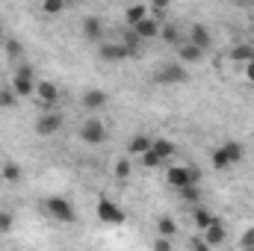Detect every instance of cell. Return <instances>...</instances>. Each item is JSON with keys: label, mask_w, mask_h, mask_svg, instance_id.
Listing matches in <instances>:
<instances>
[{"label": "cell", "mask_w": 254, "mask_h": 251, "mask_svg": "<svg viewBox=\"0 0 254 251\" xmlns=\"http://www.w3.org/2000/svg\"><path fill=\"white\" fill-rule=\"evenodd\" d=\"M98 219L107 222V225H125V210L119 204H113L110 198H98V207H95Z\"/></svg>", "instance_id": "5"}, {"label": "cell", "mask_w": 254, "mask_h": 251, "mask_svg": "<svg viewBox=\"0 0 254 251\" xmlns=\"http://www.w3.org/2000/svg\"><path fill=\"white\" fill-rule=\"evenodd\" d=\"M190 74L184 71V65L181 63H166L160 65V71L154 74V83H163V86H172V83H184Z\"/></svg>", "instance_id": "6"}, {"label": "cell", "mask_w": 254, "mask_h": 251, "mask_svg": "<svg viewBox=\"0 0 254 251\" xmlns=\"http://www.w3.org/2000/svg\"><path fill=\"white\" fill-rule=\"evenodd\" d=\"M116 178H119V181H127V178H130V163H127V157H122V160L116 163Z\"/></svg>", "instance_id": "31"}, {"label": "cell", "mask_w": 254, "mask_h": 251, "mask_svg": "<svg viewBox=\"0 0 254 251\" xmlns=\"http://www.w3.org/2000/svg\"><path fill=\"white\" fill-rule=\"evenodd\" d=\"M246 77H249V80L254 83V60H252L249 65H246Z\"/></svg>", "instance_id": "37"}, {"label": "cell", "mask_w": 254, "mask_h": 251, "mask_svg": "<svg viewBox=\"0 0 254 251\" xmlns=\"http://www.w3.org/2000/svg\"><path fill=\"white\" fill-rule=\"evenodd\" d=\"M252 30H254V27H252Z\"/></svg>", "instance_id": "39"}, {"label": "cell", "mask_w": 254, "mask_h": 251, "mask_svg": "<svg viewBox=\"0 0 254 251\" xmlns=\"http://www.w3.org/2000/svg\"><path fill=\"white\" fill-rule=\"evenodd\" d=\"M151 151L166 163L169 157H175V154H178V145H175L172 139H163V136H160V139H151Z\"/></svg>", "instance_id": "15"}, {"label": "cell", "mask_w": 254, "mask_h": 251, "mask_svg": "<svg viewBox=\"0 0 254 251\" xmlns=\"http://www.w3.org/2000/svg\"><path fill=\"white\" fill-rule=\"evenodd\" d=\"M0 36H3V24H0Z\"/></svg>", "instance_id": "38"}, {"label": "cell", "mask_w": 254, "mask_h": 251, "mask_svg": "<svg viewBox=\"0 0 254 251\" xmlns=\"http://www.w3.org/2000/svg\"><path fill=\"white\" fill-rule=\"evenodd\" d=\"M0 178H3L6 184H18V181H21V166H18V163H3Z\"/></svg>", "instance_id": "21"}, {"label": "cell", "mask_w": 254, "mask_h": 251, "mask_svg": "<svg viewBox=\"0 0 254 251\" xmlns=\"http://www.w3.org/2000/svg\"><path fill=\"white\" fill-rule=\"evenodd\" d=\"M122 45L127 48V54L133 57V54H139V45H142V39H139L133 30H125V36H122Z\"/></svg>", "instance_id": "24"}, {"label": "cell", "mask_w": 254, "mask_h": 251, "mask_svg": "<svg viewBox=\"0 0 254 251\" xmlns=\"http://www.w3.org/2000/svg\"><path fill=\"white\" fill-rule=\"evenodd\" d=\"M12 92L18 98H33L36 95V83H33V68L30 65H21L12 77Z\"/></svg>", "instance_id": "3"}, {"label": "cell", "mask_w": 254, "mask_h": 251, "mask_svg": "<svg viewBox=\"0 0 254 251\" xmlns=\"http://www.w3.org/2000/svg\"><path fill=\"white\" fill-rule=\"evenodd\" d=\"M21 51H24V48H21V42H18V39H9V42H6V57H9V60H18V57H21Z\"/></svg>", "instance_id": "29"}, {"label": "cell", "mask_w": 254, "mask_h": 251, "mask_svg": "<svg viewBox=\"0 0 254 251\" xmlns=\"http://www.w3.org/2000/svg\"><path fill=\"white\" fill-rule=\"evenodd\" d=\"M240 243H243V249L249 251L254 246V228H249V231H246V234H243V240H240Z\"/></svg>", "instance_id": "36"}, {"label": "cell", "mask_w": 254, "mask_h": 251, "mask_svg": "<svg viewBox=\"0 0 254 251\" xmlns=\"http://www.w3.org/2000/svg\"><path fill=\"white\" fill-rule=\"evenodd\" d=\"M130 30L145 42V39H157V36H160V30H163V24H160L157 18H151V15H148L142 24H136V27H130Z\"/></svg>", "instance_id": "9"}, {"label": "cell", "mask_w": 254, "mask_h": 251, "mask_svg": "<svg viewBox=\"0 0 254 251\" xmlns=\"http://www.w3.org/2000/svg\"><path fill=\"white\" fill-rule=\"evenodd\" d=\"M83 36H86L89 42H101V36H104V21L95 18V15L83 18Z\"/></svg>", "instance_id": "14"}, {"label": "cell", "mask_w": 254, "mask_h": 251, "mask_svg": "<svg viewBox=\"0 0 254 251\" xmlns=\"http://www.w3.org/2000/svg\"><path fill=\"white\" fill-rule=\"evenodd\" d=\"M166 181H169L172 189L181 192V189H187V187H198V184H201V172H198L195 166H169Z\"/></svg>", "instance_id": "1"}, {"label": "cell", "mask_w": 254, "mask_h": 251, "mask_svg": "<svg viewBox=\"0 0 254 251\" xmlns=\"http://www.w3.org/2000/svg\"><path fill=\"white\" fill-rule=\"evenodd\" d=\"M160 36H163L169 45H184V42H181V30H178V24H163Z\"/></svg>", "instance_id": "23"}, {"label": "cell", "mask_w": 254, "mask_h": 251, "mask_svg": "<svg viewBox=\"0 0 254 251\" xmlns=\"http://www.w3.org/2000/svg\"><path fill=\"white\" fill-rule=\"evenodd\" d=\"M36 95H39V101L48 104V107H54V104L60 101V89H57V83H51V80L36 83Z\"/></svg>", "instance_id": "10"}, {"label": "cell", "mask_w": 254, "mask_h": 251, "mask_svg": "<svg viewBox=\"0 0 254 251\" xmlns=\"http://www.w3.org/2000/svg\"><path fill=\"white\" fill-rule=\"evenodd\" d=\"M110 104V95L104 92V89H89L86 95H83V107L86 110H104Z\"/></svg>", "instance_id": "11"}, {"label": "cell", "mask_w": 254, "mask_h": 251, "mask_svg": "<svg viewBox=\"0 0 254 251\" xmlns=\"http://www.w3.org/2000/svg\"><path fill=\"white\" fill-rule=\"evenodd\" d=\"M210 160H213V166H216V169H231V166H234V163H231V157L225 154V148H216Z\"/></svg>", "instance_id": "26"}, {"label": "cell", "mask_w": 254, "mask_h": 251, "mask_svg": "<svg viewBox=\"0 0 254 251\" xmlns=\"http://www.w3.org/2000/svg\"><path fill=\"white\" fill-rule=\"evenodd\" d=\"M157 231H160V237L172 240V237H178V222H175L172 216H163V219L157 222Z\"/></svg>", "instance_id": "20"}, {"label": "cell", "mask_w": 254, "mask_h": 251, "mask_svg": "<svg viewBox=\"0 0 254 251\" xmlns=\"http://www.w3.org/2000/svg\"><path fill=\"white\" fill-rule=\"evenodd\" d=\"M12 225H15V219H12V213H6V210H0V234H9V231H12Z\"/></svg>", "instance_id": "33"}, {"label": "cell", "mask_w": 254, "mask_h": 251, "mask_svg": "<svg viewBox=\"0 0 254 251\" xmlns=\"http://www.w3.org/2000/svg\"><path fill=\"white\" fill-rule=\"evenodd\" d=\"M222 148H225V154L231 157V163H234V166H237V163L243 160V145H240V142H234V139H228V142H225Z\"/></svg>", "instance_id": "25"}, {"label": "cell", "mask_w": 254, "mask_h": 251, "mask_svg": "<svg viewBox=\"0 0 254 251\" xmlns=\"http://www.w3.org/2000/svg\"><path fill=\"white\" fill-rule=\"evenodd\" d=\"M151 249H154V251H172V240H166V237H157Z\"/></svg>", "instance_id": "35"}, {"label": "cell", "mask_w": 254, "mask_h": 251, "mask_svg": "<svg viewBox=\"0 0 254 251\" xmlns=\"http://www.w3.org/2000/svg\"><path fill=\"white\" fill-rule=\"evenodd\" d=\"M178 57H181V63L184 65H195L204 60V51H198L195 45H190V42H184L181 48H178Z\"/></svg>", "instance_id": "17"}, {"label": "cell", "mask_w": 254, "mask_h": 251, "mask_svg": "<svg viewBox=\"0 0 254 251\" xmlns=\"http://www.w3.org/2000/svg\"><path fill=\"white\" fill-rule=\"evenodd\" d=\"M98 57H101L104 63H122V60H127L130 54H127L125 45H113V42H104V45L98 48Z\"/></svg>", "instance_id": "8"}, {"label": "cell", "mask_w": 254, "mask_h": 251, "mask_svg": "<svg viewBox=\"0 0 254 251\" xmlns=\"http://www.w3.org/2000/svg\"><path fill=\"white\" fill-rule=\"evenodd\" d=\"M181 198H184V201H190V204H195V207H198V198H201V189H198V187H187V189H181Z\"/></svg>", "instance_id": "28"}, {"label": "cell", "mask_w": 254, "mask_h": 251, "mask_svg": "<svg viewBox=\"0 0 254 251\" xmlns=\"http://www.w3.org/2000/svg\"><path fill=\"white\" fill-rule=\"evenodd\" d=\"M80 139L86 142V145H101V142H107V127L101 119H86L83 125H80Z\"/></svg>", "instance_id": "4"}, {"label": "cell", "mask_w": 254, "mask_h": 251, "mask_svg": "<svg viewBox=\"0 0 254 251\" xmlns=\"http://www.w3.org/2000/svg\"><path fill=\"white\" fill-rule=\"evenodd\" d=\"M190 249L192 251H210V246H207V243H204V237L198 234V237H192V240H190Z\"/></svg>", "instance_id": "34"}, {"label": "cell", "mask_w": 254, "mask_h": 251, "mask_svg": "<svg viewBox=\"0 0 254 251\" xmlns=\"http://www.w3.org/2000/svg\"><path fill=\"white\" fill-rule=\"evenodd\" d=\"M45 210H48V216L51 219H57V222H65V225H71L74 219H77V213H74V204L63 198V195H51L48 201H45Z\"/></svg>", "instance_id": "2"}, {"label": "cell", "mask_w": 254, "mask_h": 251, "mask_svg": "<svg viewBox=\"0 0 254 251\" xmlns=\"http://www.w3.org/2000/svg\"><path fill=\"white\" fill-rule=\"evenodd\" d=\"M15 101H18V95L12 92V86H3L0 89V107L6 110V107H15Z\"/></svg>", "instance_id": "27"}, {"label": "cell", "mask_w": 254, "mask_h": 251, "mask_svg": "<svg viewBox=\"0 0 254 251\" xmlns=\"http://www.w3.org/2000/svg\"><path fill=\"white\" fill-rule=\"evenodd\" d=\"M142 166H148V169H157V166H163V160H160L154 151H145V154H142Z\"/></svg>", "instance_id": "32"}, {"label": "cell", "mask_w": 254, "mask_h": 251, "mask_svg": "<svg viewBox=\"0 0 254 251\" xmlns=\"http://www.w3.org/2000/svg\"><path fill=\"white\" fill-rule=\"evenodd\" d=\"M127 151L130 154H145V151H151V136H145V133H136L133 139H130V145H127Z\"/></svg>", "instance_id": "19"}, {"label": "cell", "mask_w": 254, "mask_h": 251, "mask_svg": "<svg viewBox=\"0 0 254 251\" xmlns=\"http://www.w3.org/2000/svg\"><path fill=\"white\" fill-rule=\"evenodd\" d=\"M63 130V116L60 113H45L39 122H36V133L39 136H54Z\"/></svg>", "instance_id": "7"}, {"label": "cell", "mask_w": 254, "mask_h": 251, "mask_svg": "<svg viewBox=\"0 0 254 251\" xmlns=\"http://www.w3.org/2000/svg\"><path fill=\"white\" fill-rule=\"evenodd\" d=\"M231 60H234V63H252L254 60V48H249V45H237V48H234V51H231Z\"/></svg>", "instance_id": "22"}, {"label": "cell", "mask_w": 254, "mask_h": 251, "mask_svg": "<svg viewBox=\"0 0 254 251\" xmlns=\"http://www.w3.org/2000/svg\"><path fill=\"white\" fill-rule=\"evenodd\" d=\"M201 237H204V243H207L210 249H216V246H222V243H225L228 231H225V225H222V222L216 219V222H213V225H210V228H207V231L201 234Z\"/></svg>", "instance_id": "12"}, {"label": "cell", "mask_w": 254, "mask_h": 251, "mask_svg": "<svg viewBox=\"0 0 254 251\" xmlns=\"http://www.w3.org/2000/svg\"><path fill=\"white\" fill-rule=\"evenodd\" d=\"M148 15H151V6H145V3H133V6H127L125 21L130 24V27H136V24H142Z\"/></svg>", "instance_id": "16"}, {"label": "cell", "mask_w": 254, "mask_h": 251, "mask_svg": "<svg viewBox=\"0 0 254 251\" xmlns=\"http://www.w3.org/2000/svg\"><path fill=\"white\" fill-rule=\"evenodd\" d=\"M192 222H195V228H198V234H204L213 222H216V216L207 210V207H195L192 210Z\"/></svg>", "instance_id": "18"}, {"label": "cell", "mask_w": 254, "mask_h": 251, "mask_svg": "<svg viewBox=\"0 0 254 251\" xmlns=\"http://www.w3.org/2000/svg\"><path fill=\"white\" fill-rule=\"evenodd\" d=\"M42 9H45L48 15H60V12L65 9V3H63V0H45V3H42Z\"/></svg>", "instance_id": "30"}, {"label": "cell", "mask_w": 254, "mask_h": 251, "mask_svg": "<svg viewBox=\"0 0 254 251\" xmlns=\"http://www.w3.org/2000/svg\"><path fill=\"white\" fill-rule=\"evenodd\" d=\"M210 42H213V39H210V30H207L204 24H192L190 27V45H195L198 51H207Z\"/></svg>", "instance_id": "13"}]
</instances>
